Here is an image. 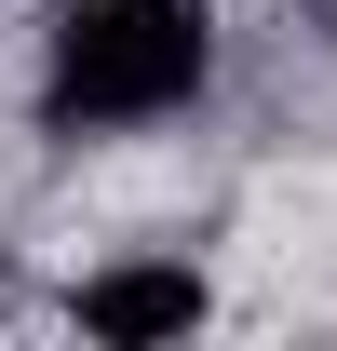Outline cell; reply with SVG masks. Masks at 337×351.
I'll return each mask as SVG.
<instances>
[{
    "label": "cell",
    "mask_w": 337,
    "mask_h": 351,
    "mask_svg": "<svg viewBox=\"0 0 337 351\" xmlns=\"http://www.w3.org/2000/svg\"><path fill=\"white\" fill-rule=\"evenodd\" d=\"M216 68V14L203 0H68L41 41V122L54 135H122L189 108Z\"/></svg>",
    "instance_id": "6da1fadb"
},
{
    "label": "cell",
    "mask_w": 337,
    "mask_h": 351,
    "mask_svg": "<svg viewBox=\"0 0 337 351\" xmlns=\"http://www.w3.org/2000/svg\"><path fill=\"white\" fill-rule=\"evenodd\" d=\"M189 324H203V270H175V257H135V270H95L82 284V338H108V351L189 338Z\"/></svg>",
    "instance_id": "7a4b0ae2"
}]
</instances>
